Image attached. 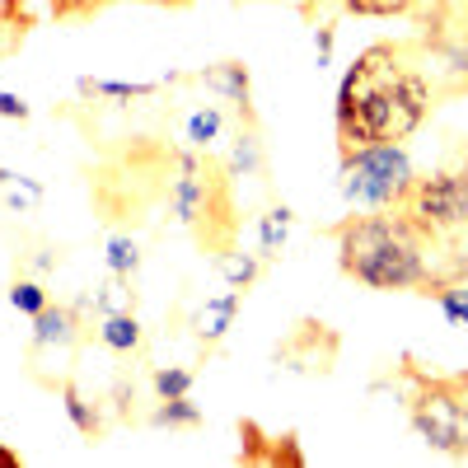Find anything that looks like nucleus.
Returning <instances> with one entry per match:
<instances>
[{
  "instance_id": "1",
  "label": "nucleus",
  "mask_w": 468,
  "mask_h": 468,
  "mask_svg": "<svg viewBox=\"0 0 468 468\" xmlns=\"http://www.w3.org/2000/svg\"><path fill=\"white\" fill-rule=\"evenodd\" d=\"M436 108L431 80L408 66L403 43H375L337 85V154L366 145H403Z\"/></svg>"
},
{
  "instance_id": "2",
  "label": "nucleus",
  "mask_w": 468,
  "mask_h": 468,
  "mask_svg": "<svg viewBox=\"0 0 468 468\" xmlns=\"http://www.w3.org/2000/svg\"><path fill=\"white\" fill-rule=\"evenodd\" d=\"M337 239V267L342 277L370 291H417L431 277L436 239L421 234L399 207L375 211V216H346L328 229Z\"/></svg>"
},
{
  "instance_id": "3",
  "label": "nucleus",
  "mask_w": 468,
  "mask_h": 468,
  "mask_svg": "<svg viewBox=\"0 0 468 468\" xmlns=\"http://www.w3.org/2000/svg\"><path fill=\"white\" fill-rule=\"evenodd\" d=\"M399 379H403V403H408L412 431L450 459H468V388H463V379L431 375L412 356L399 366Z\"/></svg>"
},
{
  "instance_id": "4",
  "label": "nucleus",
  "mask_w": 468,
  "mask_h": 468,
  "mask_svg": "<svg viewBox=\"0 0 468 468\" xmlns=\"http://www.w3.org/2000/svg\"><path fill=\"white\" fill-rule=\"evenodd\" d=\"M412 160L403 145H366L342 154V192L346 202H361L370 211H388L408 197L412 187Z\"/></svg>"
},
{
  "instance_id": "5",
  "label": "nucleus",
  "mask_w": 468,
  "mask_h": 468,
  "mask_svg": "<svg viewBox=\"0 0 468 468\" xmlns=\"http://www.w3.org/2000/svg\"><path fill=\"white\" fill-rule=\"evenodd\" d=\"M234 463L244 468H304V450L295 441V431H282V436H267L253 417L239 421V454Z\"/></svg>"
},
{
  "instance_id": "6",
  "label": "nucleus",
  "mask_w": 468,
  "mask_h": 468,
  "mask_svg": "<svg viewBox=\"0 0 468 468\" xmlns=\"http://www.w3.org/2000/svg\"><path fill=\"white\" fill-rule=\"evenodd\" d=\"M192 80H202L211 94H220L225 103L239 108L244 127H258V112H253V85H249V66H244V61H216V66L197 70Z\"/></svg>"
},
{
  "instance_id": "7",
  "label": "nucleus",
  "mask_w": 468,
  "mask_h": 468,
  "mask_svg": "<svg viewBox=\"0 0 468 468\" xmlns=\"http://www.w3.org/2000/svg\"><path fill=\"white\" fill-rule=\"evenodd\" d=\"M80 304H48L43 314H33V346H70L75 337H80Z\"/></svg>"
},
{
  "instance_id": "8",
  "label": "nucleus",
  "mask_w": 468,
  "mask_h": 468,
  "mask_svg": "<svg viewBox=\"0 0 468 468\" xmlns=\"http://www.w3.org/2000/svg\"><path fill=\"white\" fill-rule=\"evenodd\" d=\"M324 333H328L324 324L304 319V324L295 328V337H291V342H282L277 361H286L291 370H304V375H328V361H333V356H319V346H314Z\"/></svg>"
},
{
  "instance_id": "9",
  "label": "nucleus",
  "mask_w": 468,
  "mask_h": 468,
  "mask_svg": "<svg viewBox=\"0 0 468 468\" xmlns=\"http://www.w3.org/2000/svg\"><path fill=\"white\" fill-rule=\"evenodd\" d=\"M28 28H33L28 0H0V61H10V57L24 48Z\"/></svg>"
},
{
  "instance_id": "10",
  "label": "nucleus",
  "mask_w": 468,
  "mask_h": 468,
  "mask_svg": "<svg viewBox=\"0 0 468 468\" xmlns=\"http://www.w3.org/2000/svg\"><path fill=\"white\" fill-rule=\"evenodd\" d=\"M61 408H66L70 426H75L80 436H90V441H99V436H103V412L80 394V384H75V379H61Z\"/></svg>"
},
{
  "instance_id": "11",
  "label": "nucleus",
  "mask_w": 468,
  "mask_h": 468,
  "mask_svg": "<svg viewBox=\"0 0 468 468\" xmlns=\"http://www.w3.org/2000/svg\"><path fill=\"white\" fill-rule=\"evenodd\" d=\"M291 220H295V211H291V207H271V211L258 220V258H262V262L282 258L286 234H291Z\"/></svg>"
},
{
  "instance_id": "12",
  "label": "nucleus",
  "mask_w": 468,
  "mask_h": 468,
  "mask_svg": "<svg viewBox=\"0 0 468 468\" xmlns=\"http://www.w3.org/2000/svg\"><path fill=\"white\" fill-rule=\"evenodd\" d=\"M234 309H239V291H225V295H216V300L202 304V314H197V333H202V342L225 337V328H229V319H234Z\"/></svg>"
},
{
  "instance_id": "13",
  "label": "nucleus",
  "mask_w": 468,
  "mask_h": 468,
  "mask_svg": "<svg viewBox=\"0 0 468 468\" xmlns=\"http://www.w3.org/2000/svg\"><path fill=\"white\" fill-rule=\"evenodd\" d=\"M154 426H169V431H192V426H202V408L192 403L187 394L183 399H160V408L150 412Z\"/></svg>"
},
{
  "instance_id": "14",
  "label": "nucleus",
  "mask_w": 468,
  "mask_h": 468,
  "mask_svg": "<svg viewBox=\"0 0 468 468\" xmlns=\"http://www.w3.org/2000/svg\"><path fill=\"white\" fill-rule=\"evenodd\" d=\"M258 271H262V258H258V253L229 249V253L220 258V277H225V286H229V291H239V295L258 282Z\"/></svg>"
},
{
  "instance_id": "15",
  "label": "nucleus",
  "mask_w": 468,
  "mask_h": 468,
  "mask_svg": "<svg viewBox=\"0 0 468 468\" xmlns=\"http://www.w3.org/2000/svg\"><path fill=\"white\" fill-rule=\"evenodd\" d=\"M99 337H103L108 351H122V356H127V351L141 346V324H136V314H108Z\"/></svg>"
},
{
  "instance_id": "16",
  "label": "nucleus",
  "mask_w": 468,
  "mask_h": 468,
  "mask_svg": "<svg viewBox=\"0 0 468 468\" xmlns=\"http://www.w3.org/2000/svg\"><path fill=\"white\" fill-rule=\"evenodd\" d=\"M229 174L234 178H249V174H262V145H258V132H239L234 141V154H229Z\"/></svg>"
},
{
  "instance_id": "17",
  "label": "nucleus",
  "mask_w": 468,
  "mask_h": 468,
  "mask_svg": "<svg viewBox=\"0 0 468 468\" xmlns=\"http://www.w3.org/2000/svg\"><path fill=\"white\" fill-rule=\"evenodd\" d=\"M112 0H52V19L57 24H75V19H94L99 10H108ZM145 5H169V0H145Z\"/></svg>"
},
{
  "instance_id": "18",
  "label": "nucleus",
  "mask_w": 468,
  "mask_h": 468,
  "mask_svg": "<svg viewBox=\"0 0 468 468\" xmlns=\"http://www.w3.org/2000/svg\"><path fill=\"white\" fill-rule=\"evenodd\" d=\"M417 0H342L346 15H361V19H394V15H412Z\"/></svg>"
},
{
  "instance_id": "19",
  "label": "nucleus",
  "mask_w": 468,
  "mask_h": 468,
  "mask_svg": "<svg viewBox=\"0 0 468 468\" xmlns=\"http://www.w3.org/2000/svg\"><path fill=\"white\" fill-rule=\"evenodd\" d=\"M220 136V108H197L187 117V145L192 150H207Z\"/></svg>"
},
{
  "instance_id": "20",
  "label": "nucleus",
  "mask_w": 468,
  "mask_h": 468,
  "mask_svg": "<svg viewBox=\"0 0 468 468\" xmlns=\"http://www.w3.org/2000/svg\"><path fill=\"white\" fill-rule=\"evenodd\" d=\"M160 85H117V80H80V94H94V99H150Z\"/></svg>"
},
{
  "instance_id": "21",
  "label": "nucleus",
  "mask_w": 468,
  "mask_h": 468,
  "mask_svg": "<svg viewBox=\"0 0 468 468\" xmlns=\"http://www.w3.org/2000/svg\"><path fill=\"white\" fill-rule=\"evenodd\" d=\"M441 61H445V70L454 75V90H463V85H468V28L454 33L450 43L441 48Z\"/></svg>"
},
{
  "instance_id": "22",
  "label": "nucleus",
  "mask_w": 468,
  "mask_h": 468,
  "mask_svg": "<svg viewBox=\"0 0 468 468\" xmlns=\"http://www.w3.org/2000/svg\"><path fill=\"white\" fill-rule=\"evenodd\" d=\"M154 394H160V399H183V394H192V370H183V366H160V370H154Z\"/></svg>"
},
{
  "instance_id": "23",
  "label": "nucleus",
  "mask_w": 468,
  "mask_h": 468,
  "mask_svg": "<svg viewBox=\"0 0 468 468\" xmlns=\"http://www.w3.org/2000/svg\"><path fill=\"white\" fill-rule=\"evenodd\" d=\"M136 262H141V253H136V244L127 239V234L108 239V271H112V277H132Z\"/></svg>"
},
{
  "instance_id": "24",
  "label": "nucleus",
  "mask_w": 468,
  "mask_h": 468,
  "mask_svg": "<svg viewBox=\"0 0 468 468\" xmlns=\"http://www.w3.org/2000/svg\"><path fill=\"white\" fill-rule=\"evenodd\" d=\"M10 304L19 309V314H43V309H48V291L43 286H37V282H15L10 286Z\"/></svg>"
},
{
  "instance_id": "25",
  "label": "nucleus",
  "mask_w": 468,
  "mask_h": 468,
  "mask_svg": "<svg viewBox=\"0 0 468 468\" xmlns=\"http://www.w3.org/2000/svg\"><path fill=\"white\" fill-rule=\"evenodd\" d=\"M441 300V314L454 324V328H468V286H450L436 295Z\"/></svg>"
},
{
  "instance_id": "26",
  "label": "nucleus",
  "mask_w": 468,
  "mask_h": 468,
  "mask_svg": "<svg viewBox=\"0 0 468 468\" xmlns=\"http://www.w3.org/2000/svg\"><path fill=\"white\" fill-rule=\"evenodd\" d=\"M314 61H319V70L333 66V24H319V33H314Z\"/></svg>"
},
{
  "instance_id": "27",
  "label": "nucleus",
  "mask_w": 468,
  "mask_h": 468,
  "mask_svg": "<svg viewBox=\"0 0 468 468\" xmlns=\"http://www.w3.org/2000/svg\"><path fill=\"white\" fill-rule=\"evenodd\" d=\"M0 117H10V122H28V103L10 90H0Z\"/></svg>"
},
{
  "instance_id": "28",
  "label": "nucleus",
  "mask_w": 468,
  "mask_h": 468,
  "mask_svg": "<svg viewBox=\"0 0 468 468\" xmlns=\"http://www.w3.org/2000/svg\"><path fill=\"white\" fill-rule=\"evenodd\" d=\"M24 459H19V450H10V445H0V468H19Z\"/></svg>"
},
{
  "instance_id": "29",
  "label": "nucleus",
  "mask_w": 468,
  "mask_h": 468,
  "mask_svg": "<svg viewBox=\"0 0 468 468\" xmlns=\"http://www.w3.org/2000/svg\"><path fill=\"white\" fill-rule=\"evenodd\" d=\"M459 379H463V388H468V370H459Z\"/></svg>"
}]
</instances>
